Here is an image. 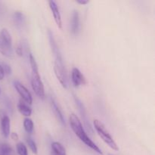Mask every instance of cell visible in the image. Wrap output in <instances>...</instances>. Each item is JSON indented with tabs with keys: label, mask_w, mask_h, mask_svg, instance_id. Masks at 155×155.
I'll return each instance as SVG.
<instances>
[{
	"label": "cell",
	"mask_w": 155,
	"mask_h": 155,
	"mask_svg": "<svg viewBox=\"0 0 155 155\" xmlns=\"http://www.w3.org/2000/svg\"><path fill=\"white\" fill-rule=\"evenodd\" d=\"M30 60V66H31V86L32 89L34 91L36 95L39 98L43 99L45 98V89H44V85L41 80L40 76L39 74V68H38L37 63L36 59L33 55H30L29 58Z\"/></svg>",
	"instance_id": "7a4b0ae2"
},
{
	"label": "cell",
	"mask_w": 155,
	"mask_h": 155,
	"mask_svg": "<svg viewBox=\"0 0 155 155\" xmlns=\"http://www.w3.org/2000/svg\"><path fill=\"white\" fill-rule=\"evenodd\" d=\"M24 127L27 133H32L33 131V123L30 118H25L24 120Z\"/></svg>",
	"instance_id": "ac0fdd59"
},
{
	"label": "cell",
	"mask_w": 155,
	"mask_h": 155,
	"mask_svg": "<svg viewBox=\"0 0 155 155\" xmlns=\"http://www.w3.org/2000/svg\"><path fill=\"white\" fill-rule=\"evenodd\" d=\"M14 86H15V89L20 95V96L24 100V101H25L27 104H31L32 102H33V97H32L30 91L22 83H20L19 81H17V80L14 81Z\"/></svg>",
	"instance_id": "5b68a950"
},
{
	"label": "cell",
	"mask_w": 155,
	"mask_h": 155,
	"mask_svg": "<svg viewBox=\"0 0 155 155\" xmlns=\"http://www.w3.org/2000/svg\"><path fill=\"white\" fill-rule=\"evenodd\" d=\"M70 125H71V129L75 133L76 136L83 142L86 145L95 151V152L98 153L100 154H102V151L101 150L98 148L96 145L95 142H92L89 136L86 134V131H85L84 128L83 127V125L81 124V121L80 120L78 117L75 114H71V116L69 117Z\"/></svg>",
	"instance_id": "6da1fadb"
},
{
	"label": "cell",
	"mask_w": 155,
	"mask_h": 155,
	"mask_svg": "<svg viewBox=\"0 0 155 155\" xmlns=\"http://www.w3.org/2000/svg\"><path fill=\"white\" fill-rule=\"evenodd\" d=\"M93 124L95 130H96V132L98 133V134L99 135L100 137L102 139V140L104 141L111 149L114 150V151H118V150H119V148H118L117 145L115 141L113 139L112 136H110L109 132L107 131V130L106 129L104 124H103L102 122H101L100 120H95Z\"/></svg>",
	"instance_id": "3957f363"
},
{
	"label": "cell",
	"mask_w": 155,
	"mask_h": 155,
	"mask_svg": "<svg viewBox=\"0 0 155 155\" xmlns=\"http://www.w3.org/2000/svg\"><path fill=\"white\" fill-rule=\"evenodd\" d=\"M16 53L18 56H23V51H22V48H21V45H18V47L16 48Z\"/></svg>",
	"instance_id": "cb8c5ba5"
},
{
	"label": "cell",
	"mask_w": 155,
	"mask_h": 155,
	"mask_svg": "<svg viewBox=\"0 0 155 155\" xmlns=\"http://www.w3.org/2000/svg\"><path fill=\"white\" fill-rule=\"evenodd\" d=\"M48 40H49L50 46H51V51H52V53L54 54V58L58 57V56H61V54L58 46L57 43H56L55 42V39H54V36H53V33L51 32V30H50V29H48Z\"/></svg>",
	"instance_id": "4fadbf2b"
},
{
	"label": "cell",
	"mask_w": 155,
	"mask_h": 155,
	"mask_svg": "<svg viewBox=\"0 0 155 155\" xmlns=\"http://www.w3.org/2000/svg\"><path fill=\"white\" fill-rule=\"evenodd\" d=\"M48 4H49V7L50 8H51V12H52L54 21H55L59 29H62L61 16V14H60V12H59V9H58V7L57 3H56L54 1H53V0H51V1L48 2Z\"/></svg>",
	"instance_id": "9c48e42d"
},
{
	"label": "cell",
	"mask_w": 155,
	"mask_h": 155,
	"mask_svg": "<svg viewBox=\"0 0 155 155\" xmlns=\"http://www.w3.org/2000/svg\"><path fill=\"white\" fill-rule=\"evenodd\" d=\"M108 155H114V154H109Z\"/></svg>",
	"instance_id": "f1b7e54d"
},
{
	"label": "cell",
	"mask_w": 155,
	"mask_h": 155,
	"mask_svg": "<svg viewBox=\"0 0 155 155\" xmlns=\"http://www.w3.org/2000/svg\"><path fill=\"white\" fill-rule=\"evenodd\" d=\"M18 111L25 117H30L32 114V109L22 100H20L18 104Z\"/></svg>",
	"instance_id": "9a60e30c"
},
{
	"label": "cell",
	"mask_w": 155,
	"mask_h": 155,
	"mask_svg": "<svg viewBox=\"0 0 155 155\" xmlns=\"http://www.w3.org/2000/svg\"><path fill=\"white\" fill-rule=\"evenodd\" d=\"M16 148L18 155H28V151H27V147L22 142H19V143L17 144Z\"/></svg>",
	"instance_id": "d6986e66"
},
{
	"label": "cell",
	"mask_w": 155,
	"mask_h": 155,
	"mask_svg": "<svg viewBox=\"0 0 155 155\" xmlns=\"http://www.w3.org/2000/svg\"><path fill=\"white\" fill-rule=\"evenodd\" d=\"M71 80L74 86L78 87L81 85L86 84V79L84 76L82 74L80 70L77 68H74L72 70V74H71Z\"/></svg>",
	"instance_id": "ba28073f"
},
{
	"label": "cell",
	"mask_w": 155,
	"mask_h": 155,
	"mask_svg": "<svg viewBox=\"0 0 155 155\" xmlns=\"http://www.w3.org/2000/svg\"><path fill=\"white\" fill-rule=\"evenodd\" d=\"M77 2L79 3L80 5H86L89 3V1H86V0H77Z\"/></svg>",
	"instance_id": "4316f807"
},
{
	"label": "cell",
	"mask_w": 155,
	"mask_h": 155,
	"mask_svg": "<svg viewBox=\"0 0 155 155\" xmlns=\"http://www.w3.org/2000/svg\"><path fill=\"white\" fill-rule=\"evenodd\" d=\"M20 45H21V48H22L23 54H26L27 55H28V56L30 55V46H29L28 41H27V39H23V40L21 41Z\"/></svg>",
	"instance_id": "ffe728a7"
},
{
	"label": "cell",
	"mask_w": 155,
	"mask_h": 155,
	"mask_svg": "<svg viewBox=\"0 0 155 155\" xmlns=\"http://www.w3.org/2000/svg\"><path fill=\"white\" fill-rule=\"evenodd\" d=\"M0 42L6 49L9 51H13L12 36L7 29H2L0 32Z\"/></svg>",
	"instance_id": "52a82bcc"
},
{
	"label": "cell",
	"mask_w": 155,
	"mask_h": 155,
	"mask_svg": "<svg viewBox=\"0 0 155 155\" xmlns=\"http://www.w3.org/2000/svg\"><path fill=\"white\" fill-rule=\"evenodd\" d=\"M4 77H5V73L4 71H3V69L2 68L1 64H0V80H3V79H4Z\"/></svg>",
	"instance_id": "484cf974"
},
{
	"label": "cell",
	"mask_w": 155,
	"mask_h": 155,
	"mask_svg": "<svg viewBox=\"0 0 155 155\" xmlns=\"http://www.w3.org/2000/svg\"><path fill=\"white\" fill-rule=\"evenodd\" d=\"M0 53L2 54L4 56H5V57H8V58H12L14 55L13 51H9V50L6 49V48L2 45L1 42H0Z\"/></svg>",
	"instance_id": "7402d4cb"
},
{
	"label": "cell",
	"mask_w": 155,
	"mask_h": 155,
	"mask_svg": "<svg viewBox=\"0 0 155 155\" xmlns=\"http://www.w3.org/2000/svg\"><path fill=\"white\" fill-rule=\"evenodd\" d=\"M27 144H28L29 147H30V150L32 151V152L34 153L35 154H37V152H38L37 146H36V142L33 140V139L30 137H28L27 139Z\"/></svg>",
	"instance_id": "44dd1931"
},
{
	"label": "cell",
	"mask_w": 155,
	"mask_h": 155,
	"mask_svg": "<svg viewBox=\"0 0 155 155\" xmlns=\"http://www.w3.org/2000/svg\"><path fill=\"white\" fill-rule=\"evenodd\" d=\"M54 71L56 77L59 80L60 83L64 88L67 89L68 87V76H67L66 70L63 63V58L62 56L55 57L54 65Z\"/></svg>",
	"instance_id": "277c9868"
},
{
	"label": "cell",
	"mask_w": 155,
	"mask_h": 155,
	"mask_svg": "<svg viewBox=\"0 0 155 155\" xmlns=\"http://www.w3.org/2000/svg\"><path fill=\"white\" fill-rule=\"evenodd\" d=\"M50 103H51V109H52V110H53V112H54L55 117H57L58 120L59 122L62 124V125L65 126L64 117L63 113H62V111L61 110L60 107H59L58 105L57 102H56L54 99L51 98V100H50Z\"/></svg>",
	"instance_id": "7c38bea8"
},
{
	"label": "cell",
	"mask_w": 155,
	"mask_h": 155,
	"mask_svg": "<svg viewBox=\"0 0 155 155\" xmlns=\"http://www.w3.org/2000/svg\"><path fill=\"white\" fill-rule=\"evenodd\" d=\"M51 155H67L64 147L60 142H54L51 144Z\"/></svg>",
	"instance_id": "2e32d148"
},
{
	"label": "cell",
	"mask_w": 155,
	"mask_h": 155,
	"mask_svg": "<svg viewBox=\"0 0 155 155\" xmlns=\"http://www.w3.org/2000/svg\"><path fill=\"white\" fill-rule=\"evenodd\" d=\"M74 97V100H75V102L77 104V107L79 108V111H80V115H81V117L83 119V123H84V125L85 127H86L87 130L89 131V133H90L91 135L93 134V129H92V126H91L90 122H89V120L88 119V116H87V114H86V108H85V106L84 104H83L81 101L78 98H77L76 96Z\"/></svg>",
	"instance_id": "8992f818"
},
{
	"label": "cell",
	"mask_w": 155,
	"mask_h": 155,
	"mask_svg": "<svg viewBox=\"0 0 155 155\" xmlns=\"http://www.w3.org/2000/svg\"><path fill=\"white\" fill-rule=\"evenodd\" d=\"M11 137H12V139L14 141H18L19 139V136H18V135L16 133H12L11 134Z\"/></svg>",
	"instance_id": "d4e9b609"
},
{
	"label": "cell",
	"mask_w": 155,
	"mask_h": 155,
	"mask_svg": "<svg viewBox=\"0 0 155 155\" xmlns=\"http://www.w3.org/2000/svg\"><path fill=\"white\" fill-rule=\"evenodd\" d=\"M13 21L15 26L18 28H21L25 24V16L21 12L17 11L13 15Z\"/></svg>",
	"instance_id": "5bb4252c"
},
{
	"label": "cell",
	"mask_w": 155,
	"mask_h": 155,
	"mask_svg": "<svg viewBox=\"0 0 155 155\" xmlns=\"http://www.w3.org/2000/svg\"><path fill=\"white\" fill-rule=\"evenodd\" d=\"M79 30H80V16H79V12L74 10L71 17V31L72 34L76 35L78 33Z\"/></svg>",
	"instance_id": "8fae6325"
},
{
	"label": "cell",
	"mask_w": 155,
	"mask_h": 155,
	"mask_svg": "<svg viewBox=\"0 0 155 155\" xmlns=\"http://www.w3.org/2000/svg\"><path fill=\"white\" fill-rule=\"evenodd\" d=\"M11 123L10 119L6 114H3L1 115V130L2 136L5 138H8L10 135L11 130Z\"/></svg>",
	"instance_id": "30bf717a"
},
{
	"label": "cell",
	"mask_w": 155,
	"mask_h": 155,
	"mask_svg": "<svg viewBox=\"0 0 155 155\" xmlns=\"http://www.w3.org/2000/svg\"><path fill=\"white\" fill-rule=\"evenodd\" d=\"M0 94H1V89H0Z\"/></svg>",
	"instance_id": "83f0119b"
},
{
	"label": "cell",
	"mask_w": 155,
	"mask_h": 155,
	"mask_svg": "<svg viewBox=\"0 0 155 155\" xmlns=\"http://www.w3.org/2000/svg\"><path fill=\"white\" fill-rule=\"evenodd\" d=\"M0 64H1L2 68L5 74H6L8 75H10L12 74V68H11L10 65L5 63V62H2V63H0Z\"/></svg>",
	"instance_id": "603a6c76"
},
{
	"label": "cell",
	"mask_w": 155,
	"mask_h": 155,
	"mask_svg": "<svg viewBox=\"0 0 155 155\" xmlns=\"http://www.w3.org/2000/svg\"><path fill=\"white\" fill-rule=\"evenodd\" d=\"M0 155H15L12 147L7 143H0Z\"/></svg>",
	"instance_id": "e0dca14e"
}]
</instances>
